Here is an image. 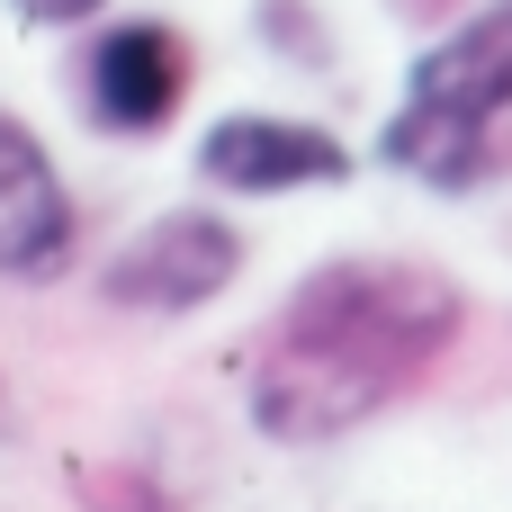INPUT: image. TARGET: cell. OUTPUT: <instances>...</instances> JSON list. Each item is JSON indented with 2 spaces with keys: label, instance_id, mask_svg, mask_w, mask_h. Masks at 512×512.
I'll use <instances>...</instances> for the list:
<instances>
[{
  "label": "cell",
  "instance_id": "cell-2",
  "mask_svg": "<svg viewBox=\"0 0 512 512\" xmlns=\"http://www.w3.org/2000/svg\"><path fill=\"white\" fill-rule=\"evenodd\" d=\"M234 279H243V234L225 216H207V207H171V216L135 225L108 252L99 297L108 306H135V315H198Z\"/></svg>",
  "mask_w": 512,
  "mask_h": 512
},
{
  "label": "cell",
  "instance_id": "cell-9",
  "mask_svg": "<svg viewBox=\"0 0 512 512\" xmlns=\"http://www.w3.org/2000/svg\"><path fill=\"white\" fill-rule=\"evenodd\" d=\"M72 495L90 512H171V495L144 468H72Z\"/></svg>",
  "mask_w": 512,
  "mask_h": 512
},
{
  "label": "cell",
  "instance_id": "cell-4",
  "mask_svg": "<svg viewBox=\"0 0 512 512\" xmlns=\"http://www.w3.org/2000/svg\"><path fill=\"white\" fill-rule=\"evenodd\" d=\"M180 90H189V45L171 18H117L90 36V126L162 135Z\"/></svg>",
  "mask_w": 512,
  "mask_h": 512
},
{
  "label": "cell",
  "instance_id": "cell-7",
  "mask_svg": "<svg viewBox=\"0 0 512 512\" xmlns=\"http://www.w3.org/2000/svg\"><path fill=\"white\" fill-rule=\"evenodd\" d=\"M378 162H396L405 180L459 198L495 171V117H468V108H432V99H405L378 135Z\"/></svg>",
  "mask_w": 512,
  "mask_h": 512
},
{
  "label": "cell",
  "instance_id": "cell-5",
  "mask_svg": "<svg viewBox=\"0 0 512 512\" xmlns=\"http://www.w3.org/2000/svg\"><path fill=\"white\" fill-rule=\"evenodd\" d=\"M72 261V198L54 180V153L36 144L27 117L0 108V279L36 288Z\"/></svg>",
  "mask_w": 512,
  "mask_h": 512
},
{
  "label": "cell",
  "instance_id": "cell-10",
  "mask_svg": "<svg viewBox=\"0 0 512 512\" xmlns=\"http://www.w3.org/2000/svg\"><path fill=\"white\" fill-rule=\"evenodd\" d=\"M108 0H9V18L18 27H90Z\"/></svg>",
  "mask_w": 512,
  "mask_h": 512
},
{
  "label": "cell",
  "instance_id": "cell-6",
  "mask_svg": "<svg viewBox=\"0 0 512 512\" xmlns=\"http://www.w3.org/2000/svg\"><path fill=\"white\" fill-rule=\"evenodd\" d=\"M405 99L468 108V117H512V9H486L459 36L423 45L405 63Z\"/></svg>",
  "mask_w": 512,
  "mask_h": 512
},
{
  "label": "cell",
  "instance_id": "cell-1",
  "mask_svg": "<svg viewBox=\"0 0 512 512\" xmlns=\"http://www.w3.org/2000/svg\"><path fill=\"white\" fill-rule=\"evenodd\" d=\"M468 333V297L459 279L423 270V261H324L288 288L261 360H252V432L315 450L369 414H387L432 360H450V342Z\"/></svg>",
  "mask_w": 512,
  "mask_h": 512
},
{
  "label": "cell",
  "instance_id": "cell-11",
  "mask_svg": "<svg viewBox=\"0 0 512 512\" xmlns=\"http://www.w3.org/2000/svg\"><path fill=\"white\" fill-rule=\"evenodd\" d=\"M0 432H9V378H0Z\"/></svg>",
  "mask_w": 512,
  "mask_h": 512
},
{
  "label": "cell",
  "instance_id": "cell-8",
  "mask_svg": "<svg viewBox=\"0 0 512 512\" xmlns=\"http://www.w3.org/2000/svg\"><path fill=\"white\" fill-rule=\"evenodd\" d=\"M252 27L270 36V54H288V63H306V72L333 63V54H324V18H315L306 0H252Z\"/></svg>",
  "mask_w": 512,
  "mask_h": 512
},
{
  "label": "cell",
  "instance_id": "cell-3",
  "mask_svg": "<svg viewBox=\"0 0 512 512\" xmlns=\"http://www.w3.org/2000/svg\"><path fill=\"white\" fill-rule=\"evenodd\" d=\"M198 180L234 189V198H288V189H342L351 180V144L306 126V117H270V108H234L207 126L198 144Z\"/></svg>",
  "mask_w": 512,
  "mask_h": 512
}]
</instances>
